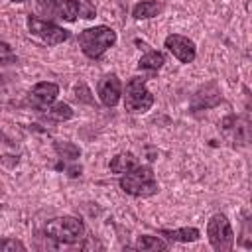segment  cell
I'll return each mask as SVG.
<instances>
[{
	"label": "cell",
	"mask_w": 252,
	"mask_h": 252,
	"mask_svg": "<svg viewBox=\"0 0 252 252\" xmlns=\"http://www.w3.org/2000/svg\"><path fill=\"white\" fill-rule=\"evenodd\" d=\"M163 45L167 47V51L179 61V63H193L195 61V57H197V47H195V43L189 39V37H185V35H181V33H169L165 39H163Z\"/></svg>",
	"instance_id": "7"
},
{
	"label": "cell",
	"mask_w": 252,
	"mask_h": 252,
	"mask_svg": "<svg viewBox=\"0 0 252 252\" xmlns=\"http://www.w3.org/2000/svg\"><path fill=\"white\" fill-rule=\"evenodd\" d=\"M96 94H98V98H100V102L104 106L114 108L120 102V96H122V83H120V79L114 73L104 75L98 81V85H96Z\"/></svg>",
	"instance_id": "9"
},
{
	"label": "cell",
	"mask_w": 252,
	"mask_h": 252,
	"mask_svg": "<svg viewBox=\"0 0 252 252\" xmlns=\"http://www.w3.org/2000/svg\"><path fill=\"white\" fill-rule=\"evenodd\" d=\"M0 250H6V252H10V250H26V244L16 240V238H4V240H0Z\"/></svg>",
	"instance_id": "20"
},
{
	"label": "cell",
	"mask_w": 252,
	"mask_h": 252,
	"mask_svg": "<svg viewBox=\"0 0 252 252\" xmlns=\"http://www.w3.org/2000/svg\"><path fill=\"white\" fill-rule=\"evenodd\" d=\"M77 43L85 57L89 59H100L114 43H116V32L108 26H94L87 28L79 33Z\"/></svg>",
	"instance_id": "2"
},
{
	"label": "cell",
	"mask_w": 252,
	"mask_h": 252,
	"mask_svg": "<svg viewBox=\"0 0 252 252\" xmlns=\"http://www.w3.org/2000/svg\"><path fill=\"white\" fill-rule=\"evenodd\" d=\"M75 98L79 100V102H87V104H94V96L91 94V91H89V87L81 81V83H77L75 85Z\"/></svg>",
	"instance_id": "18"
},
{
	"label": "cell",
	"mask_w": 252,
	"mask_h": 252,
	"mask_svg": "<svg viewBox=\"0 0 252 252\" xmlns=\"http://www.w3.org/2000/svg\"><path fill=\"white\" fill-rule=\"evenodd\" d=\"M43 234L57 244H77L85 238V222L73 215H63L47 220Z\"/></svg>",
	"instance_id": "3"
},
{
	"label": "cell",
	"mask_w": 252,
	"mask_h": 252,
	"mask_svg": "<svg viewBox=\"0 0 252 252\" xmlns=\"http://www.w3.org/2000/svg\"><path fill=\"white\" fill-rule=\"evenodd\" d=\"M207 238L209 244L217 252H230L234 246V230L230 220L222 213H215L207 222Z\"/></svg>",
	"instance_id": "5"
},
{
	"label": "cell",
	"mask_w": 252,
	"mask_h": 252,
	"mask_svg": "<svg viewBox=\"0 0 252 252\" xmlns=\"http://www.w3.org/2000/svg\"><path fill=\"white\" fill-rule=\"evenodd\" d=\"M122 96H124V108L132 114H144L154 106V94L148 91L144 77L128 79Z\"/></svg>",
	"instance_id": "4"
},
{
	"label": "cell",
	"mask_w": 252,
	"mask_h": 252,
	"mask_svg": "<svg viewBox=\"0 0 252 252\" xmlns=\"http://www.w3.org/2000/svg\"><path fill=\"white\" fill-rule=\"evenodd\" d=\"M37 12L45 16L43 20L57 18V0H37Z\"/></svg>",
	"instance_id": "17"
},
{
	"label": "cell",
	"mask_w": 252,
	"mask_h": 252,
	"mask_svg": "<svg viewBox=\"0 0 252 252\" xmlns=\"http://www.w3.org/2000/svg\"><path fill=\"white\" fill-rule=\"evenodd\" d=\"M43 116L53 122H63V120L73 118V108L67 102H57V104H51L47 110H43Z\"/></svg>",
	"instance_id": "15"
},
{
	"label": "cell",
	"mask_w": 252,
	"mask_h": 252,
	"mask_svg": "<svg viewBox=\"0 0 252 252\" xmlns=\"http://www.w3.org/2000/svg\"><path fill=\"white\" fill-rule=\"evenodd\" d=\"M26 22H28L30 33L35 35L37 39H41V41L47 43V45H59V43H63V41H67V39L71 37V32H69V30L57 26V24L51 22V20H43V18H39V16H32V14H30Z\"/></svg>",
	"instance_id": "6"
},
{
	"label": "cell",
	"mask_w": 252,
	"mask_h": 252,
	"mask_svg": "<svg viewBox=\"0 0 252 252\" xmlns=\"http://www.w3.org/2000/svg\"><path fill=\"white\" fill-rule=\"evenodd\" d=\"M118 187L130 197H152L159 191L154 169L150 165H140V163L134 169L122 173Z\"/></svg>",
	"instance_id": "1"
},
{
	"label": "cell",
	"mask_w": 252,
	"mask_h": 252,
	"mask_svg": "<svg viewBox=\"0 0 252 252\" xmlns=\"http://www.w3.org/2000/svg\"><path fill=\"white\" fill-rule=\"evenodd\" d=\"M163 63H165V55H163L161 51L152 49V51H148L146 55L140 57L138 69H140V71H159V69L163 67Z\"/></svg>",
	"instance_id": "13"
},
{
	"label": "cell",
	"mask_w": 252,
	"mask_h": 252,
	"mask_svg": "<svg viewBox=\"0 0 252 252\" xmlns=\"http://www.w3.org/2000/svg\"><path fill=\"white\" fill-rule=\"evenodd\" d=\"M55 152L59 154V158H63V159H77L79 156H81V148L77 146V144H73V142H55Z\"/></svg>",
	"instance_id": "16"
},
{
	"label": "cell",
	"mask_w": 252,
	"mask_h": 252,
	"mask_svg": "<svg viewBox=\"0 0 252 252\" xmlns=\"http://www.w3.org/2000/svg\"><path fill=\"white\" fill-rule=\"evenodd\" d=\"M138 165V158L132 154V152H122V154H116L110 161H108V167L112 173H126L130 169H134Z\"/></svg>",
	"instance_id": "12"
},
{
	"label": "cell",
	"mask_w": 252,
	"mask_h": 252,
	"mask_svg": "<svg viewBox=\"0 0 252 252\" xmlns=\"http://www.w3.org/2000/svg\"><path fill=\"white\" fill-rule=\"evenodd\" d=\"M16 63V53L6 41H0V65H10Z\"/></svg>",
	"instance_id": "19"
},
{
	"label": "cell",
	"mask_w": 252,
	"mask_h": 252,
	"mask_svg": "<svg viewBox=\"0 0 252 252\" xmlns=\"http://www.w3.org/2000/svg\"><path fill=\"white\" fill-rule=\"evenodd\" d=\"M167 242L161 240L159 236H152V234H142L138 236L134 248L136 250H144V252H158V250H167Z\"/></svg>",
	"instance_id": "14"
},
{
	"label": "cell",
	"mask_w": 252,
	"mask_h": 252,
	"mask_svg": "<svg viewBox=\"0 0 252 252\" xmlns=\"http://www.w3.org/2000/svg\"><path fill=\"white\" fill-rule=\"evenodd\" d=\"M12 2H26V0H12Z\"/></svg>",
	"instance_id": "21"
},
{
	"label": "cell",
	"mask_w": 252,
	"mask_h": 252,
	"mask_svg": "<svg viewBox=\"0 0 252 252\" xmlns=\"http://www.w3.org/2000/svg\"><path fill=\"white\" fill-rule=\"evenodd\" d=\"M161 2L159 0H142L138 4H134L132 8V18L134 20H150L156 18L161 12Z\"/></svg>",
	"instance_id": "11"
},
{
	"label": "cell",
	"mask_w": 252,
	"mask_h": 252,
	"mask_svg": "<svg viewBox=\"0 0 252 252\" xmlns=\"http://www.w3.org/2000/svg\"><path fill=\"white\" fill-rule=\"evenodd\" d=\"M59 94V87L55 83H49V81H41L37 85H33V89L28 93V104L39 112L47 110L55 98Z\"/></svg>",
	"instance_id": "8"
},
{
	"label": "cell",
	"mask_w": 252,
	"mask_h": 252,
	"mask_svg": "<svg viewBox=\"0 0 252 252\" xmlns=\"http://www.w3.org/2000/svg\"><path fill=\"white\" fill-rule=\"evenodd\" d=\"M159 236H163L169 242H195V240H199L201 232L195 226H183V228H175V230L161 228L159 230Z\"/></svg>",
	"instance_id": "10"
}]
</instances>
